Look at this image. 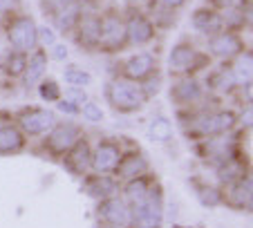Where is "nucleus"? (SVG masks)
I'll return each mask as SVG.
<instances>
[{"label": "nucleus", "instance_id": "obj_11", "mask_svg": "<svg viewBox=\"0 0 253 228\" xmlns=\"http://www.w3.org/2000/svg\"><path fill=\"white\" fill-rule=\"evenodd\" d=\"M63 163L70 172L74 175H85L87 170L92 168V148L85 139H79L70 150L63 154Z\"/></svg>", "mask_w": 253, "mask_h": 228}, {"label": "nucleus", "instance_id": "obj_1", "mask_svg": "<svg viewBox=\"0 0 253 228\" xmlns=\"http://www.w3.org/2000/svg\"><path fill=\"white\" fill-rule=\"evenodd\" d=\"M238 114L233 110H209V112H200L193 116L191 125H188V137L197 134V137H217V134H226L238 125Z\"/></svg>", "mask_w": 253, "mask_h": 228}, {"label": "nucleus", "instance_id": "obj_34", "mask_svg": "<svg viewBox=\"0 0 253 228\" xmlns=\"http://www.w3.org/2000/svg\"><path fill=\"white\" fill-rule=\"evenodd\" d=\"M56 110L58 112H63V114H70V116H74V114H79V105H74L72 101H67V99H58L56 101Z\"/></svg>", "mask_w": 253, "mask_h": 228}, {"label": "nucleus", "instance_id": "obj_18", "mask_svg": "<svg viewBox=\"0 0 253 228\" xmlns=\"http://www.w3.org/2000/svg\"><path fill=\"white\" fill-rule=\"evenodd\" d=\"M146 168H148V161H146V157L137 150V152H130L126 157H121L115 175L119 177V179L130 181V179H134V177H141L143 172H146Z\"/></svg>", "mask_w": 253, "mask_h": 228}, {"label": "nucleus", "instance_id": "obj_20", "mask_svg": "<svg viewBox=\"0 0 253 228\" xmlns=\"http://www.w3.org/2000/svg\"><path fill=\"white\" fill-rule=\"evenodd\" d=\"M209 49L217 58H233L242 52V40L235 34H220V36H215L211 40Z\"/></svg>", "mask_w": 253, "mask_h": 228}, {"label": "nucleus", "instance_id": "obj_13", "mask_svg": "<svg viewBox=\"0 0 253 228\" xmlns=\"http://www.w3.org/2000/svg\"><path fill=\"white\" fill-rule=\"evenodd\" d=\"M251 175H244L242 179L233 181V184L226 186V192H224V199L229 201L233 208L240 210H251Z\"/></svg>", "mask_w": 253, "mask_h": 228}, {"label": "nucleus", "instance_id": "obj_23", "mask_svg": "<svg viewBox=\"0 0 253 228\" xmlns=\"http://www.w3.org/2000/svg\"><path fill=\"white\" fill-rule=\"evenodd\" d=\"M148 139L155 143H166L172 139V123L168 116H155L148 123Z\"/></svg>", "mask_w": 253, "mask_h": 228}, {"label": "nucleus", "instance_id": "obj_27", "mask_svg": "<svg viewBox=\"0 0 253 228\" xmlns=\"http://www.w3.org/2000/svg\"><path fill=\"white\" fill-rule=\"evenodd\" d=\"M81 27V40L83 43H90V45H99V32H101V18L96 16H87L79 23ZM81 43V45H83Z\"/></svg>", "mask_w": 253, "mask_h": 228}, {"label": "nucleus", "instance_id": "obj_10", "mask_svg": "<svg viewBox=\"0 0 253 228\" xmlns=\"http://www.w3.org/2000/svg\"><path fill=\"white\" fill-rule=\"evenodd\" d=\"M202 96H204L202 83L197 78H193V76H184V78L172 83V87H170V103L179 105V108L200 103Z\"/></svg>", "mask_w": 253, "mask_h": 228}, {"label": "nucleus", "instance_id": "obj_37", "mask_svg": "<svg viewBox=\"0 0 253 228\" xmlns=\"http://www.w3.org/2000/svg\"><path fill=\"white\" fill-rule=\"evenodd\" d=\"M186 0H164V5L170 7V9H177V7H182Z\"/></svg>", "mask_w": 253, "mask_h": 228}, {"label": "nucleus", "instance_id": "obj_5", "mask_svg": "<svg viewBox=\"0 0 253 228\" xmlns=\"http://www.w3.org/2000/svg\"><path fill=\"white\" fill-rule=\"evenodd\" d=\"M96 217L103 226H117V228H128L132 217H130V206L124 201V197H108V199L99 201L96 206Z\"/></svg>", "mask_w": 253, "mask_h": 228}, {"label": "nucleus", "instance_id": "obj_19", "mask_svg": "<svg viewBox=\"0 0 253 228\" xmlns=\"http://www.w3.org/2000/svg\"><path fill=\"white\" fill-rule=\"evenodd\" d=\"M25 148V134L18 125L5 123L0 125V154H16Z\"/></svg>", "mask_w": 253, "mask_h": 228}, {"label": "nucleus", "instance_id": "obj_4", "mask_svg": "<svg viewBox=\"0 0 253 228\" xmlns=\"http://www.w3.org/2000/svg\"><path fill=\"white\" fill-rule=\"evenodd\" d=\"M121 157H124V150H121L119 141H115V139H101L96 143V148L92 150V170L96 175H115Z\"/></svg>", "mask_w": 253, "mask_h": 228}, {"label": "nucleus", "instance_id": "obj_2", "mask_svg": "<svg viewBox=\"0 0 253 228\" xmlns=\"http://www.w3.org/2000/svg\"><path fill=\"white\" fill-rule=\"evenodd\" d=\"M105 96H108V101H110L112 108L121 114L139 112V110H143L146 101H148L137 83L121 81V78H115V81L108 83V87H105Z\"/></svg>", "mask_w": 253, "mask_h": 228}, {"label": "nucleus", "instance_id": "obj_31", "mask_svg": "<svg viewBox=\"0 0 253 228\" xmlns=\"http://www.w3.org/2000/svg\"><path fill=\"white\" fill-rule=\"evenodd\" d=\"M79 114H83V119H85L87 123H101V121L105 119L103 108H101L99 103H92V101L83 103L81 110H79Z\"/></svg>", "mask_w": 253, "mask_h": 228}, {"label": "nucleus", "instance_id": "obj_30", "mask_svg": "<svg viewBox=\"0 0 253 228\" xmlns=\"http://www.w3.org/2000/svg\"><path fill=\"white\" fill-rule=\"evenodd\" d=\"M39 94H41V99L47 101V103H56L58 99H63V90L54 78H41Z\"/></svg>", "mask_w": 253, "mask_h": 228}, {"label": "nucleus", "instance_id": "obj_36", "mask_svg": "<svg viewBox=\"0 0 253 228\" xmlns=\"http://www.w3.org/2000/svg\"><path fill=\"white\" fill-rule=\"evenodd\" d=\"M209 2L215 9H231V7L235 5V0H209Z\"/></svg>", "mask_w": 253, "mask_h": 228}, {"label": "nucleus", "instance_id": "obj_3", "mask_svg": "<svg viewBox=\"0 0 253 228\" xmlns=\"http://www.w3.org/2000/svg\"><path fill=\"white\" fill-rule=\"evenodd\" d=\"M130 217L134 228H162L164 222V195L159 184L153 188L146 199L137 206H130Z\"/></svg>", "mask_w": 253, "mask_h": 228}, {"label": "nucleus", "instance_id": "obj_40", "mask_svg": "<svg viewBox=\"0 0 253 228\" xmlns=\"http://www.w3.org/2000/svg\"><path fill=\"white\" fill-rule=\"evenodd\" d=\"M99 228H117V226H99Z\"/></svg>", "mask_w": 253, "mask_h": 228}, {"label": "nucleus", "instance_id": "obj_7", "mask_svg": "<svg viewBox=\"0 0 253 228\" xmlns=\"http://www.w3.org/2000/svg\"><path fill=\"white\" fill-rule=\"evenodd\" d=\"M81 139V128L77 123H56L52 130L47 132L45 139V148L49 154H65L74 143Z\"/></svg>", "mask_w": 253, "mask_h": 228}, {"label": "nucleus", "instance_id": "obj_8", "mask_svg": "<svg viewBox=\"0 0 253 228\" xmlns=\"http://www.w3.org/2000/svg\"><path fill=\"white\" fill-rule=\"evenodd\" d=\"M126 43V23L117 14H108L101 18L99 45L103 49H119Z\"/></svg>", "mask_w": 253, "mask_h": 228}, {"label": "nucleus", "instance_id": "obj_14", "mask_svg": "<svg viewBox=\"0 0 253 228\" xmlns=\"http://www.w3.org/2000/svg\"><path fill=\"white\" fill-rule=\"evenodd\" d=\"M85 192L96 201H103L108 197H115L119 192V181L112 175H94L85 179Z\"/></svg>", "mask_w": 253, "mask_h": 228}, {"label": "nucleus", "instance_id": "obj_12", "mask_svg": "<svg viewBox=\"0 0 253 228\" xmlns=\"http://www.w3.org/2000/svg\"><path fill=\"white\" fill-rule=\"evenodd\" d=\"M195 61H200L197 52L188 43H177L168 54V72L170 74H191L195 70Z\"/></svg>", "mask_w": 253, "mask_h": 228}, {"label": "nucleus", "instance_id": "obj_38", "mask_svg": "<svg viewBox=\"0 0 253 228\" xmlns=\"http://www.w3.org/2000/svg\"><path fill=\"white\" fill-rule=\"evenodd\" d=\"M16 5V0H0V11H7Z\"/></svg>", "mask_w": 253, "mask_h": 228}, {"label": "nucleus", "instance_id": "obj_33", "mask_svg": "<svg viewBox=\"0 0 253 228\" xmlns=\"http://www.w3.org/2000/svg\"><path fill=\"white\" fill-rule=\"evenodd\" d=\"M36 38H39L41 45H54L56 43V32L49 25H43L41 29H36Z\"/></svg>", "mask_w": 253, "mask_h": 228}, {"label": "nucleus", "instance_id": "obj_32", "mask_svg": "<svg viewBox=\"0 0 253 228\" xmlns=\"http://www.w3.org/2000/svg\"><path fill=\"white\" fill-rule=\"evenodd\" d=\"M63 99L72 101V103L79 105V108H81L83 103H87V94H85V90H83V87H67L65 94H63Z\"/></svg>", "mask_w": 253, "mask_h": 228}, {"label": "nucleus", "instance_id": "obj_28", "mask_svg": "<svg viewBox=\"0 0 253 228\" xmlns=\"http://www.w3.org/2000/svg\"><path fill=\"white\" fill-rule=\"evenodd\" d=\"M79 16H81V11H79L77 5H67L56 11L54 23H56V27L61 29V32H67V29H72L74 25H79Z\"/></svg>", "mask_w": 253, "mask_h": 228}, {"label": "nucleus", "instance_id": "obj_35", "mask_svg": "<svg viewBox=\"0 0 253 228\" xmlns=\"http://www.w3.org/2000/svg\"><path fill=\"white\" fill-rule=\"evenodd\" d=\"M54 47V58H56V61H65L67 58V47L63 43H54L52 45Z\"/></svg>", "mask_w": 253, "mask_h": 228}, {"label": "nucleus", "instance_id": "obj_25", "mask_svg": "<svg viewBox=\"0 0 253 228\" xmlns=\"http://www.w3.org/2000/svg\"><path fill=\"white\" fill-rule=\"evenodd\" d=\"M231 74L235 76L238 85H247V83H251V76H253V58H251V52L242 54V56L235 61Z\"/></svg>", "mask_w": 253, "mask_h": 228}, {"label": "nucleus", "instance_id": "obj_15", "mask_svg": "<svg viewBox=\"0 0 253 228\" xmlns=\"http://www.w3.org/2000/svg\"><path fill=\"white\" fill-rule=\"evenodd\" d=\"M155 56L148 52H139V54H132V56L126 61V76L132 78V81H146L148 76H153L155 72Z\"/></svg>", "mask_w": 253, "mask_h": 228}, {"label": "nucleus", "instance_id": "obj_29", "mask_svg": "<svg viewBox=\"0 0 253 228\" xmlns=\"http://www.w3.org/2000/svg\"><path fill=\"white\" fill-rule=\"evenodd\" d=\"M63 78L70 87H87L92 83V74L81 67H74V65H67L63 70Z\"/></svg>", "mask_w": 253, "mask_h": 228}, {"label": "nucleus", "instance_id": "obj_24", "mask_svg": "<svg viewBox=\"0 0 253 228\" xmlns=\"http://www.w3.org/2000/svg\"><path fill=\"white\" fill-rule=\"evenodd\" d=\"M197 192V199H200L202 206L206 208H215V206H220L224 201V190H220L217 186H211V184H202L195 188Z\"/></svg>", "mask_w": 253, "mask_h": 228}, {"label": "nucleus", "instance_id": "obj_9", "mask_svg": "<svg viewBox=\"0 0 253 228\" xmlns=\"http://www.w3.org/2000/svg\"><path fill=\"white\" fill-rule=\"evenodd\" d=\"M54 125H56V114L52 110H32V112L20 114V130L29 137L47 134Z\"/></svg>", "mask_w": 253, "mask_h": 228}, {"label": "nucleus", "instance_id": "obj_17", "mask_svg": "<svg viewBox=\"0 0 253 228\" xmlns=\"http://www.w3.org/2000/svg\"><path fill=\"white\" fill-rule=\"evenodd\" d=\"M157 186V181L148 179V177H134V179H130L128 184L124 186V201L128 206H137L141 204L146 197L153 192V188Z\"/></svg>", "mask_w": 253, "mask_h": 228}, {"label": "nucleus", "instance_id": "obj_21", "mask_svg": "<svg viewBox=\"0 0 253 228\" xmlns=\"http://www.w3.org/2000/svg\"><path fill=\"white\" fill-rule=\"evenodd\" d=\"M45 72H47V54L43 49H39V52H34L29 56L27 67H25V85L27 87L39 85L41 78L45 76Z\"/></svg>", "mask_w": 253, "mask_h": 228}, {"label": "nucleus", "instance_id": "obj_26", "mask_svg": "<svg viewBox=\"0 0 253 228\" xmlns=\"http://www.w3.org/2000/svg\"><path fill=\"white\" fill-rule=\"evenodd\" d=\"M0 65L5 67V72L9 76H23L25 74V67H27V56L23 52H9L7 56H2Z\"/></svg>", "mask_w": 253, "mask_h": 228}, {"label": "nucleus", "instance_id": "obj_22", "mask_svg": "<svg viewBox=\"0 0 253 228\" xmlns=\"http://www.w3.org/2000/svg\"><path fill=\"white\" fill-rule=\"evenodd\" d=\"M222 23H224V20L215 14L213 9H209V7L193 11V29L200 34H215L222 27Z\"/></svg>", "mask_w": 253, "mask_h": 228}, {"label": "nucleus", "instance_id": "obj_6", "mask_svg": "<svg viewBox=\"0 0 253 228\" xmlns=\"http://www.w3.org/2000/svg\"><path fill=\"white\" fill-rule=\"evenodd\" d=\"M36 23H34L29 16H20V18H16L14 23H11L9 27V34H7V38H9V45L11 49H16V52H32L36 45H39V38H36Z\"/></svg>", "mask_w": 253, "mask_h": 228}, {"label": "nucleus", "instance_id": "obj_39", "mask_svg": "<svg viewBox=\"0 0 253 228\" xmlns=\"http://www.w3.org/2000/svg\"><path fill=\"white\" fill-rule=\"evenodd\" d=\"M54 5L61 9V7H67V5H77V0H54Z\"/></svg>", "mask_w": 253, "mask_h": 228}, {"label": "nucleus", "instance_id": "obj_16", "mask_svg": "<svg viewBox=\"0 0 253 228\" xmlns=\"http://www.w3.org/2000/svg\"><path fill=\"white\" fill-rule=\"evenodd\" d=\"M126 38H128L132 45H146L155 38V27L148 18L143 16H132L126 25Z\"/></svg>", "mask_w": 253, "mask_h": 228}]
</instances>
